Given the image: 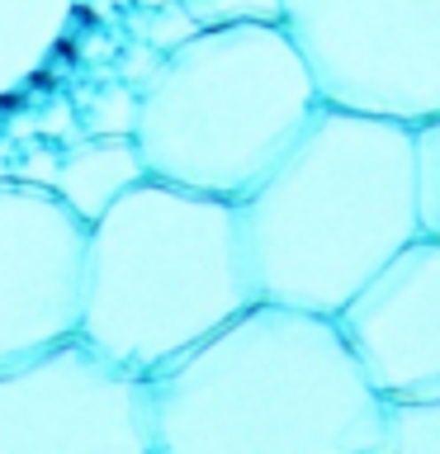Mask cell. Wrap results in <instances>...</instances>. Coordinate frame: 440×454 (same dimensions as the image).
<instances>
[{
    "label": "cell",
    "instance_id": "6da1fadb",
    "mask_svg": "<svg viewBox=\"0 0 440 454\" xmlns=\"http://www.w3.org/2000/svg\"><path fill=\"white\" fill-rule=\"evenodd\" d=\"M156 454H379L383 397L332 312L255 298L147 374Z\"/></svg>",
    "mask_w": 440,
    "mask_h": 454
},
{
    "label": "cell",
    "instance_id": "7a4b0ae2",
    "mask_svg": "<svg viewBox=\"0 0 440 454\" xmlns=\"http://www.w3.org/2000/svg\"><path fill=\"white\" fill-rule=\"evenodd\" d=\"M237 213L255 298L336 312L421 232L412 123L322 99Z\"/></svg>",
    "mask_w": 440,
    "mask_h": 454
},
{
    "label": "cell",
    "instance_id": "3957f363",
    "mask_svg": "<svg viewBox=\"0 0 440 454\" xmlns=\"http://www.w3.org/2000/svg\"><path fill=\"white\" fill-rule=\"evenodd\" d=\"M255 303L237 199L142 176L85 227L76 332L138 374Z\"/></svg>",
    "mask_w": 440,
    "mask_h": 454
},
{
    "label": "cell",
    "instance_id": "277c9868",
    "mask_svg": "<svg viewBox=\"0 0 440 454\" xmlns=\"http://www.w3.org/2000/svg\"><path fill=\"white\" fill-rule=\"evenodd\" d=\"M322 105L284 24L194 28L138 90L133 142L156 180L241 199Z\"/></svg>",
    "mask_w": 440,
    "mask_h": 454
},
{
    "label": "cell",
    "instance_id": "5b68a950",
    "mask_svg": "<svg viewBox=\"0 0 440 454\" xmlns=\"http://www.w3.org/2000/svg\"><path fill=\"white\" fill-rule=\"evenodd\" d=\"M279 24L326 105L403 123L440 114V0H284Z\"/></svg>",
    "mask_w": 440,
    "mask_h": 454
},
{
    "label": "cell",
    "instance_id": "8992f818",
    "mask_svg": "<svg viewBox=\"0 0 440 454\" xmlns=\"http://www.w3.org/2000/svg\"><path fill=\"white\" fill-rule=\"evenodd\" d=\"M0 454H156L147 374L81 332L0 364Z\"/></svg>",
    "mask_w": 440,
    "mask_h": 454
},
{
    "label": "cell",
    "instance_id": "52a82bcc",
    "mask_svg": "<svg viewBox=\"0 0 440 454\" xmlns=\"http://www.w3.org/2000/svg\"><path fill=\"white\" fill-rule=\"evenodd\" d=\"M85 227L52 184L0 180V364L81 326Z\"/></svg>",
    "mask_w": 440,
    "mask_h": 454
},
{
    "label": "cell",
    "instance_id": "ba28073f",
    "mask_svg": "<svg viewBox=\"0 0 440 454\" xmlns=\"http://www.w3.org/2000/svg\"><path fill=\"white\" fill-rule=\"evenodd\" d=\"M383 403L440 393V237L417 232L336 312Z\"/></svg>",
    "mask_w": 440,
    "mask_h": 454
},
{
    "label": "cell",
    "instance_id": "9c48e42d",
    "mask_svg": "<svg viewBox=\"0 0 440 454\" xmlns=\"http://www.w3.org/2000/svg\"><path fill=\"white\" fill-rule=\"evenodd\" d=\"M147 176L133 133H85L81 142L57 156L52 194L76 213L81 223H95L128 184Z\"/></svg>",
    "mask_w": 440,
    "mask_h": 454
},
{
    "label": "cell",
    "instance_id": "30bf717a",
    "mask_svg": "<svg viewBox=\"0 0 440 454\" xmlns=\"http://www.w3.org/2000/svg\"><path fill=\"white\" fill-rule=\"evenodd\" d=\"M76 0H0V95L20 90L67 34Z\"/></svg>",
    "mask_w": 440,
    "mask_h": 454
},
{
    "label": "cell",
    "instance_id": "8fae6325",
    "mask_svg": "<svg viewBox=\"0 0 440 454\" xmlns=\"http://www.w3.org/2000/svg\"><path fill=\"white\" fill-rule=\"evenodd\" d=\"M379 454H440V393L383 403V450Z\"/></svg>",
    "mask_w": 440,
    "mask_h": 454
},
{
    "label": "cell",
    "instance_id": "7c38bea8",
    "mask_svg": "<svg viewBox=\"0 0 440 454\" xmlns=\"http://www.w3.org/2000/svg\"><path fill=\"white\" fill-rule=\"evenodd\" d=\"M412 142H417V213H421V232L440 237V114L412 123Z\"/></svg>",
    "mask_w": 440,
    "mask_h": 454
},
{
    "label": "cell",
    "instance_id": "4fadbf2b",
    "mask_svg": "<svg viewBox=\"0 0 440 454\" xmlns=\"http://www.w3.org/2000/svg\"><path fill=\"white\" fill-rule=\"evenodd\" d=\"M199 28L213 24H279L284 0H176Z\"/></svg>",
    "mask_w": 440,
    "mask_h": 454
},
{
    "label": "cell",
    "instance_id": "5bb4252c",
    "mask_svg": "<svg viewBox=\"0 0 440 454\" xmlns=\"http://www.w3.org/2000/svg\"><path fill=\"white\" fill-rule=\"evenodd\" d=\"M138 123V95L123 85H105L85 105V133H133Z\"/></svg>",
    "mask_w": 440,
    "mask_h": 454
}]
</instances>
